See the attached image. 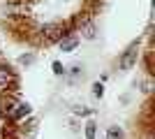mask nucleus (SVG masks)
<instances>
[{"label": "nucleus", "instance_id": "nucleus-6", "mask_svg": "<svg viewBox=\"0 0 155 139\" xmlns=\"http://www.w3.org/2000/svg\"><path fill=\"white\" fill-rule=\"evenodd\" d=\"M84 37L86 40H95V26L93 23H86L84 26Z\"/></svg>", "mask_w": 155, "mask_h": 139}, {"label": "nucleus", "instance_id": "nucleus-10", "mask_svg": "<svg viewBox=\"0 0 155 139\" xmlns=\"http://www.w3.org/2000/svg\"><path fill=\"white\" fill-rule=\"evenodd\" d=\"M21 63H23V65H30V63H32V60H35V56H32V53H26V56H21Z\"/></svg>", "mask_w": 155, "mask_h": 139}, {"label": "nucleus", "instance_id": "nucleus-9", "mask_svg": "<svg viewBox=\"0 0 155 139\" xmlns=\"http://www.w3.org/2000/svg\"><path fill=\"white\" fill-rule=\"evenodd\" d=\"M93 95H95V98H102L104 95V86L102 84H95V86H93Z\"/></svg>", "mask_w": 155, "mask_h": 139}, {"label": "nucleus", "instance_id": "nucleus-5", "mask_svg": "<svg viewBox=\"0 0 155 139\" xmlns=\"http://www.w3.org/2000/svg\"><path fill=\"white\" fill-rule=\"evenodd\" d=\"M107 137H109V139H123V132H120V127H118V125H111L109 132H107Z\"/></svg>", "mask_w": 155, "mask_h": 139}, {"label": "nucleus", "instance_id": "nucleus-1", "mask_svg": "<svg viewBox=\"0 0 155 139\" xmlns=\"http://www.w3.org/2000/svg\"><path fill=\"white\" fill-rule=\"evenodd\" d=\"M137 51H139L137 42L127 46V51H125V53H123V58H120V67H123V70H130V67L134 65V60H137Z\"/></svg>", "mask_w": 155, "mask_h": 139}, {"label": "nucleus", "instance_id": "nucleus-11", "mask_svg": "<svg viewBox=\"0 0 155 139\" xmlns=\"http://www.w3.org/2000/svg\"><path fill=\"white\" fill-rule=\"evenodd\" d=\"M53 74H65V67L60 65L58 60H56V63H53Z\"/></svg>", "mask_w": 155, "mask_h": 139}, {"label": "nucleus", "instance_id": "nucleus-3", "mask_svg": "<svg viewBox=\"0 0 155 139\" xmlns=\"http://www.w3.org/2000/svg\"><path fill=\"white\" fill-rule=\"evenodd\" d=\"M77 44H79V37H65V40H60V51L70 53L77 49Z\"/></svg>", "mask_w": 155, "mask_h": 139}, {"label": "nucleus", "instance_id": "nucleus-2", "mask_svg": "<svg viewBox=\"0 0 155 139\" xmlns=\"http://www.w3.org/2000/svg\"><path fill=\"white\" fill-rule=\"evenodd\" d=\"M30 111H32V107L28 104V102H21V104H16V109H14V114H12V118H14V121H21V118H26V116H30Z\"/></svg>", "mask_w": 155, "mask_h": 139}, {"label": "nucleus", "instance_id": "nucleus-8", "mask_svg": "<svg viewBox=\"0 0 155 139\" xmlns=\"http://www.w3.org/2000/svg\"><path fill=\"white\" fill-rule=\"evenodd\" d=\"M7 81H9V72L0 67V88H2V86H7Z\"/></svg>", "mask_w": 155, "mask_h": 139}, {"label": "nucleus", "instance_id": "nucleus-7", "mask_svg": "<svg viewBox=\"0 0 155 139\" xmlns=\"http://www.w3.org/2000/svg\"><path fill=\"white\" fill-rule=\"evenodd\" d=\"M95 134H97L95 123H88V125H86V139H95Z\"/></svg>", "mask_w": 155, "mask_h": 139}, {"label": "nucleus", "instance_id": "nucleus-4", "mask_svg": "<svg viewBox=\"0 0 155 139\" xmlns=\"http://www.w3.org/2000/svg\"><path fill=\"white\" fill-rule=\"evenodd\" d=\"M14 109H16V104H14V100H5L2 102V114H7V116H12Z\"/></svg>", "mask_w": 155, "mask_h": 139}]
</instances>
